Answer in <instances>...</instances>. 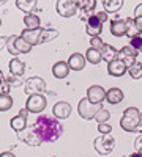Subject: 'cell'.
<instances>
[{"mask_svg":"<svg viewBox=\"0 0 142 157\" xmlns=\"http://www.w3.org/2000/svg\"><path fill=\"white\" fill-rule=\"evenodd\" d=\"M33 127L38 130V134L41 135L43 141H47V143L49 141H57L59 137L63 132L62 124L55 120V118H51V116H40V118H36Z\"/></svg>","mask_w":142,"mask_h":157,"instance_id":"cell-1","label":"cell"},{"mask_svg":"<svg viewBox=\"0 0 142 157\" xmlns=\"http://www.w3.org/2000/svg\"><path fill=\"white\" fill-rule=\"evenodd\" d=\"M139 120H140V112L136 107H128L125 110L123 116H122L120 126H122L123 130H126V132H136Z\"/></svg>","mask_w":142,"mask_h":157,"instance_id":"cell-2","label":"cell"},{"mask_svg":"<svg viewBox=\"0 0 142 157\" xmlns=\"http://www.w3.org/2000/svg\"><path fill=\"white\" fill-rule=\"evenodd\" d=\"M101 110H103L101 104H92L87 98L81 99L79 105H77V112H79V115L84 118V120H93Z\"/></svg>","mask_w":142,"mask_h":157,"instance_id":"cell-3","label":"cell"},{"mask_svg":"<svg viewBox=\"0 0 142 157\" xmlns=\"http://www.w3.org/2000/svg\"><path fill=\"white\" fill-rule=\"evenodd\" d=\"M93 146H95V151L101 155H108L114 151L115 148V140L114 137L111 135H101L98 137L95 141H93Z\"/></svg>","mask_w":142,"mask_h":157,"instance_id":"cell-4","label":"cell"},{"mask_svg":"<svg viewBox=\"0 0 142 157\" xmlns=\"http://www.w3.org/2000/svg\"><path fill=\"white\" fill-rule=\"evenodd\" d=\"M55 10L59 13V16L62 17H71L77 13V2H73V0H59L55 3Z\"/></svg>","mask_w":142,"mask_h":157,"instance_id":"cell-5","label":"cell"},{"mask_svg":"<svg viewBox=\"0 0 142 157\" xmlns=\"http://www.w3.org/2000/svg\"><path fill=\"white\" fill-rule=\"evenodd\" d=\"M24 85H25L24 91L29 96H32V94H41L43 91L46 90V83H44L43 78H40V77H30V78L25 80Z\"/></svg>","mask_w":142,"mask_h":157,"instance_id":"cell-6","label":"cell"},{"mask_svg":"<svg viewBox=\"0 0 142 157\" xmlns=\"http://www.w3.org/2000/svg\"><path fill=\"white\" fill-rule=\"evenodd\" d=\"M46 98L43 94H32L27 99V104H25V109L29 110V113H41L46 109Z\"/></svg>","mask_w":142,"mask_h":157,"instance_id":"cell-7","label":"cell"},{"mask_svg":"<svg viewBox=\"0 0 142 157\" xmlns=\"http://www.w3.org/2000/svg\"><path fill=\"white\" fill-rule=\"evenodd\" d=\"M21 140L24 141V143H27L29 146H32V148H36V146H40L41 143H43V138H41V135L38 134V130L32 126V127H29V129H25L24 132H21Z\"/></svg>","mask_w":142,"mask_h":157,"instance_id":"cell-8","label":"cell"},{"mask_svg":"<svg viewBox=\"0 0 142 157\" xmlns=\"http://www.w3.org/2000/svg\"><path fill=\"white\" fill-rule=\"evenodd\" d=\"M137 54H139V52H137L136 49H133L131 46H125V47H122V49L119 50L117 58L125 63L126 68H131L133 64L137 61V60H136V58H137Z\"/></svg>","mask_w":142,"mask_h":157,"instance_id":"cell-9","label":"cell"},{"mask_svg":"<svg viewBox=\"0 0 142 157\" xmlns=\"http://www.w3.org/2000/svg\"><path fill=\"white\" fill-rule=\"evenodd\" d=\"M27 115H29V110L27 109H22L19 112V115H16L14 118H11V129L16 130V132H24L25 129H27Z\"/></svg>","mask_w":142,"mask_h":157,"instance_id":"cell-10","label":"cell"},{"mask_svg":"<svg viewBox=\"0 0 142 157\" xmlns=\"http://www.w3.org/2000/svg\"><path fill=\"white\" fill-rule=\"evenodd\" d=\"M87 99L92 104H103L106 101V91L101 85H92L87 90Z\"/></svg>","mask_w":142,"mask_h":157,"instance_id":"cell-11","label":"cell"},{"mask_svg":"<svg viewBox=\"0 0 142 157\" xmlns=\"http://www.w3.org/2000/svg\"><path fill=\"white\" fill-rule=\"evenodd\" d=\"M103 32V22L96 17V14H92L87 19V33L90 35V38L99 36Z\"/></svg>","mask_w":142,"mask_h":157,"instance_id":"cell-12","label":"cell"},{"mask_svg":"<svg viewBox=\"0 0 142 157\" xmlns=\"http://www.w3.org/2000/svg\"><path fill=\"white\" fill-rule=\"evenodd\" d=\"M71 105L68 102H65V101H62V102H57L55 105H54V109H52V113H54V116L57 118V120H67V118L71 115Z\"/></svg>","mask_w":142,"mask_h":157,"instance_id":"cell-13","label":"cell"},{"mask_svg":"<svg viewBox=\"0 0 142 157\" xmlns=\"http://www.w3.org/2000/svg\"><path fill=\"white\" fill-rule=\"evenodd\" d=\"M41 32L43 29H36V30H24L21 33V38L24 39L25 43H29L32 47L40 44V39H41Z\"/></svg>","mask_w":142,"mask_h":157,"instance_id":"cell-14","label":"cell"},{"mask_svg":"<svg viewBox=\"0 0 142 157\" xmlns=\"http://www.w3.org/2000/svg\"><path fill=\"white\" fill-rule=\"evenodd\" d=\"M126 71H128V68L125 66V63L120 61L119 58L114 60V61H111V63H108V72H109L111 75H114V77H120V75H123Z\"/></svg>","mask_w":142,"mask_h":157,"instance_id":"cell-15","label":"cell"},{"mask_svg":"<svg viewBox=\"0 0 142 157\" xmlns=\"http://www.w3.org/2000/svg\"><path fill=\"white\" fill-rule=\"evenodd\" d=\"M85 55H81V54H73L71 57H70V60H68V66H70V69H73V71H81V69H84V66H85Z\"/></svg>","mask_w":142,"mask_h":157,"instance_id":"cell-16","label":"cell"},{"mask_svg":"<svg viewBox=\"0 0 142 157\" xmlns=\"http://www.w3.org/2000/svg\"><path fill=\"white\" fill-rule=\"evenodd\" d=\"M106 101L109 104H112V105H115V104H120L123 101V91L120 88H111L106 91Z\"/></svg>","mask_w":142,"mask_h":157,"instance_id":"cell-17","label":"cell"},{"mask_svg":"<svg viewBox=\"0 0 142 157\" xmlns=\"http://www.w3.org/2000/svg\"><path fill=\"white\" fill-rule=\"evenodd\" d=\"M111 33L114 36H123L126 35V22L123 19H115L111 22Z\"/></svg>","mask_w":142,"mask_h":157,"instance_id":"cell-18","label":"cell"},{"mask_svg":"<svg viewBox=\"0 0 142 157\" xmlns=\"http://www.w3.org/2000/svg\"><path fill=\"white\" fill-rule=\"evenodd\" d=\"M52 74H54V77H57V78H65V77L70 74L68 63H65V61L55 63L54 66H52Z\"/></svg>","mask_w":142,"mask_h":157,"instance_id":"cell-19","label":"cell"},{"mask_svg":"<svg viewBox=\"0 0 142 157\" xmlns=\"http://www.w3.org/2000/svg\"><path fill=\"white\" fill-rule=\"evenodd\" d=\"M117 55H119V50L115 47H112V46H109V44H104V47L101 49V57H103V60H106L108 63L117 60Z\"/></svg>","mask_w":142,"mask_h":157,"instance_id":"cell-20","label":"cell"},{"mask_svg":"<svg viewBox=\"0 0 142 157\" xmlns=\"http://www.w3.org/2000/svg\"><path fill=\"white\" fill-rule=\"evenodd\" d=\"M25 71V64L24 61H21L19 58H13L10 61V72L11 75H16V77H21Z\"/></svg>","mask_w":142,"mask_h":157,"instance_id":"cell-21","label":"cell"},{"mask_svg":"<svg viewBox=\"0 0 142 157\" xmlns=\"http://www.w3.org/2000/svg\"><path fill=\"white\" fill-rule=\"evenodd\" d=\"M24 25H25V30H36L40 29V17L33 13L30 14H25L24 16Z\"/></svg>","mask_w":142,"mask_h":157,"instance_id":"cell-22","label":"cell"},{"mask_svg":"<svg viewBox=\"0 0 142 157\" xmlns=\"http://www.w3.org/2000/svg\"><path fill=\"white\" fill-rule=\"evenodd\" d=\"M85 60H87L88 63H92V64H98V63L103 60L101 50H96V49H92V47H90V49L87 50V54H85Z\"/></svg>","mask_w":142,"mask_h":157,"instance_id":"cell-23","label":"cell"},{"mask_svg":"<svg viewBox=\"0 0 142 157\" xmlns=\"http://www.w3.org/2000/svg\"><path fill=\"white\" fill-rule=\"evenodd\" d=\"M123 2L122 0H104L103 2V6H104V11L106 13H115L122 8Z\"/></svg>","mask_w":142,"mask_h":157,"instance_id":"cell-24","label":"cell"},{"mask_svg":"<svg viewBox=\"0 0 142 157\" xmlns=\"http://www.w3.org/2000/svg\"><path fill=\"white\" fill-rule=\"evenodd\" d=\"M125 22H126V36H130V38L140 36V33H139V30H137V27H136V22H134L133 17L125 19Z\"/></svg>","mask_w":142,"mask_h":157,"instance_id":"cell-25","label":"cell"},{"mask_svg":"<svg viewBox=\"0 0 142 157\" xmlns=\"http://www.w3.org/2000/svg\"><path fill=\"white\" fill-rule=\"evenodd\" d=\"M16 6H18L21 11H25L27 14H30V11L36 6V0H18Z\"/></svg>","mask_w":142,"mask_h":157,"instance_id":"cell-26","label":"cell"},{"mask_svg":"<svg viewBox=\"0 0 142 157\" xmlns=\"http://www.w3.org/2000/svg\"><path fill=\"white\" fill-rule=\"evenodd\" d=\"M96 6V2L95 0H87V2H82V0H77V8H79L82 13H84V16L87 14V13H92Z\"/></svg>","mask_w":142,"mask_h":157,"instance_id":"cell-27","label":"cell"},{"mask_svg":"<svg viewBox=\"0 0 142 157\" xmlns=\"http://www.w3.org/2000/svg\"><path fill=\"white\" fill-rule=\"evenodd\" d=\"M14 47H16V50L19 52V54H29V52L32 50V46H30L29 43H25L21 36H18V38H16V41H14Z\"/></svg>","mask_w":142,"mask_h":157,"instance_id":"cell-28","label":"cell"},{"mask_svg":"<svg viewBox=\"0 0 142 157\" xmlns=\"http://www.w3.org/2000/svg\"><path fill=\"white\" fill-rule=\"evenodd\" d=\"M59 36V32L57 30H54V29H46V30H43L41 32V39H40V44H43V43H47V41H52V39H55Z\"/></svg>","mask_w":142,"mask_h":157,"instance_id":"cell-29","label":"cell"},{"mask_svg":"<svg viewBox=\"0 0 142 157\" xmlns=\"http://www.w3.org/2000/svg\"><path fill=\"white\" fill-rule=\"evenodd\" d=\"M13 105V98L10 94H0V112H6Z\"/></svg>","mask_w":142,"mask_h":157,"instance_id":"cell-30","label":"cell"},{"mask_svg":"<svg viewBox=\"0 0 142 157\" xmlns=\"http://www.w3.org/2000/svg\"><path fill=\"white\" fill-rule=\"evenodd\" d=\"M128 72H130V75L133 77V78H140L142 77V63H139V61H136L131 68H128Z\"/></svg>","mask_w":142,"mask_h":157,"instance_id":"cell-31","label":"cell"},{"mask_svg":"<svg viewBox=\"0 0 142 157\" xmlns=\"http://www.w3.org/2000/svg\"><path fill=\"white\" fill-rule=\"evenodd\" d=\"M10 88H11V85L8 83V80L5 78L3 72L0 71V94H8L10 93Z\"/></svg>","mask_w":142,"mask_h":157,"instance_id":"cell-32","label":"cell"},{"mask_svg":"<svg viewBox=\"0 0 142 157\" xmlns=\"http://www.w3.org/2000/svg\"><path fill=\"white\" fill-rule=\"evenodd\" d=\"M16 38L18 36H14V35H11V36H8V39H6V49H8V52L11 55H19V52L16 50V47H14V41H16Z\"/></svg>","mask_w":142,"mask_h":157,"instance_id":"cell-33","label":"cell"},{"mask_svg":"<svg viewBox=\"0 0 142 157\" xmlns=\"http://www.w3.org/2000/svg\"><path fill=\"white\" fill-rule=\"evenodd\" d=\"M109 118H111V113H109L106 109H103V110L95 116V120H96V123H98V124H101V123H106V121L109 120Z\"/></svg>","mask_w":142,"mask_h":157,"instance_id":"cell-34","label":"cell"},{"mask_svg":"<svg viewBox=\"0 0 142 157\" xmlns=\"http://www.w3.org/2000/svg\"><path fill=\"white\" fill-rule=\"evenodd\" d=\"M90 46H92V49L101 50L103 47H104V43H103V39L99 36H95V38H90Z\"/></svg>","mask_w":142,"mask_h":157,"instance_id":"cell-35","label":"cell"},{"mask_svg":"<svg viewBox=\"0 0 142 157\" xmlns=\"http://www.w3.org/2000/svg\"><path fill=\"white\" fill-rule=\"evenodd\" d=\"M130 46H131L133 49H136L137 52H142V38H140V36H134V38H131Z\"/></svg>","mask_w":142,"mask_h":157,"instance_id":"cell-36","label":"cell"},{"mask_svg":"<svg viewBox=\"0 0 142 157\" xmlns=\"http://www.w3.org/2000/svg\"><path fill=\"white\" fill-rule=\"evenodd\" d=\"M98 130H99L103 135H109V134L112 132V127H111V124H108V123H101V124H98Z\"/></svg>","mask_w":142,"mask_h":157,"instance_id":"cell-37","label":"cell"},{"mask_svg":"<svg viewBox=\"0 0 142 157\" xmlns=\"http://www.w3.org/2000/svg\"><path fill=\"white\" fill-rule=\"evenodd\" d=\"M6 80H8V83H10V85H13V86L21 85V80H18L16 75H10V78H6Z\"/></svg>","mask_w":142,"mask_h":157,"instance_id":"cell-38","label":"cell"},{"mask_svg":"<svg viewBox=\"0 0 142 157\" xmlns=\"http://www.w3.org/2000/svg\"><path fill=\"white\" fill-rule=\"evenodd\" d=\"M134 17H142V3H139L134 8Z\"/></svg>","mask_w":142,"mask_h":157,"instance_id":"cell-39","label":"cell"},{"mask_svg":"<svg viewBox=\"0 0 142 157\" xmlns=\"http://www.w3.org/2000/svg\"><path fill=\"white\" fill-rule=\"evenodd\" d=\"M96 17H98L101 22H104V21L108 19V13H106V11H99V13H96Z\"/></svg>","mask_w":142,"mask_h":157,"instance_id":"cell-40","label":"cell"},{"mask_svg":"<svg viewBox=\"0 0 142 157\" xmlns=\"http://www.w3.org/2000/svg\"><path fill=\"white\" fill-rule=\"evenodd\" d=\"M134 22H136V27H137L139 33H142V17H134Z\"/></svg>","mask_w":142,"mask_h":157,"instance_id":"cell-41","label":"cell"},{"mask_svg":"<svg viewBox=\"0 0 142 157\" xmlns=\"http://www.w3.org/2000/svg\"><path fill=\"white\" fill-rule=\"evenodd\" d=\"M134 146H136V151H139V149L142 148V135L136 138V141H134Z\"/></svg>","mask_w":142,"mask_h":157,"instance_id":"cell-42","label":"cell"},{"mask_svg":"<svg viewBox=\"0 0 142 157\" xmlns=\"http://www.w3.org/2000/svg\"><path fill=\"white\" fill-rule=\"evenodd\" d=\"M0 157H16V155L13 154L11 151H5V152H2V154H0Z\"/></svg>","mask_w":142,"mask_h":157,"instance_id":"cell-43","label":"cell"},{"mask_svg":"<svg viewBox=\"0 0 142 157\" xmlns=\"http://www.w3.org/2000/svg\"><path fill=\"white\" fill-rule=\"evenodd\" d=\"M6 39H8V38H0V49L6 47Z\"/></svg>","mask_w":142,"mask_h":157,"instance_id":"cell-44","label":"cell"},{"mask_svg":"<svg viewBox=\"0 0 142 157\" xmlns=\"http://www.w3.org/2000/svg\"><path fill=\"white\" fill-rule=\"evenodd\" d=\"M136 132H142V113H140V120H139V124H137Z\"/></svg>","mask_w":142,"mask_h":157,"instance_id":"cell-45","label":"cell"},{"mask_svg":"<svg viewBox=\"0 0 142 157\" xmlns=\"http://www.w3.org/2000/svg\"><path fill=\"white\" fill-rule=\"evenodd\" d=\"M130 157H140V154H139V152H137V151H136V152H133V154H131V155H130Z\"/></svg>","mask_w":142,"mask_h":157,"instance_id":"cell-46","label":"cell"},{"mask_svg":"<svg viewBox=\"0 0 142 157\" xmlns=\"http://www.w3.org/2000/svg\"><path fill=\"white\" fill-rule=\"evenodd\" d=\"M137 152H139V154H140V157H142V148H140V149H139Z\"/></svg>","mask_w":142,"mask_h":157,"instance_id":"cell-47","label":"cell"},{"mask_svg":"<svg viewBox=\"0 0 142 157\" xmlns=\"http://www.w3.org/2000/svg\"><path fill=\"white\" fill-rule=\"evenodd\" d=\"M0 25H2V19H0Z\"/></svg>","mask_w":142,"mask_h":157,"instance_id":"cell-48","label":"cell"}]
</instances>
